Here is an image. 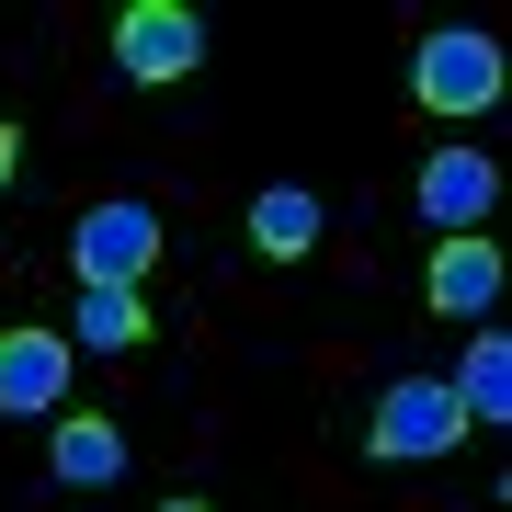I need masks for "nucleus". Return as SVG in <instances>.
Wrapping results in <instances>:
<instances>
[{
	"mask_svg": "<svg viewBox=\"0 0 512 512\" xmlns=\"http://www.w3.org/2000/svg\"><path fill=\"white\" fill-rule=\"evenodd\" d=\"M456 433H467L456 387H444V376H399V387L376 399V421H365V456L421 467V456H456Z\"/></svg>",
	"mask_w": 512,
	"mask_h": 512,
	"instance_id": "nucleus-1",
	"label": "nucleus"
},
{
	"mask_svg": "<svg viewBox=\"0 0 512 512\" xmlns=\"http://www.w3.org/2000/svg\"><path fill=\"white\" fill-rule=\"evenodd\" d=\"M114 69L148 80V92H160V80H194L205 69V23L183 0H126V12H114Z\"/></svg>",
	"mask_w": 512,
	"mask_h": 512,
	"instance_id": "nucleus-2",
	"label": "nucleus"
},
{
	"mask_svg": "<svg viewBox=\"0 0 512 512\" xmlns=\"http://www.w3.org/2000/svg\"><path fill=\"white\" fill-rule=\"evenodd\" d=\"M410 92L433 103V114H490L501 103V46L490 35H421V57H410Z\"/></svg>",
	"mask_w": 512,
	"mask_h": 512,
	"instance_id": "nucleus-3",
	"label": "nucleus"
},
{
	"mask_svg": "<svg viewBox=\"0 0 512 512\" xmlns=\"http://www.w3.org/2000/svg\"><path fill=\"white\" fill-rule=\"evenodd\" d=\"M69 262H80V285H137L148 262H160V217H148V205H92V217L69 228Z\"/></svg>",
	"mask_w": 512,
	"mask_h": 512,
	"instance_id": "nucleus-4",
	"label": "nucleus"
},
{
	"mask_svg": "<svg viewBox=\"0 0 512 512\" xmlns=\"http://www.w3.org/2000/svg\"><path fill=\"white\" fill-rule=\"evenodd\" d=\"M69 399V330H0V410L35 421Z\"/></svg>",
	"mask_w": 512,
	"mask_h": 512,
	"instance_id": "nucleus-5",
	"label": "nucleus"
},
{
	"mask_svg": "<svg viewBox=\"0 0 512 512\" xmlns=\"http://www.w3.org/2000/svg\"><path fill=\"white\" fill-rule=\"evenodd\" d=\"M490 194H501V171L478 160V148H433V160H421V228L467 239L478 217H490Z\"/></svg>",
	"mask_w": 512,
	"mask_h": 512,
	"instance_id": "nucleus-6",
	"label": "nucleus"
},
{
	"mask_svg": "<svg viewBox=\"0 0 512 512\" xmlns=\"http://www.w3.org/2000/svg\"><path fill=\"white\" fill-rule=\"evenodd\" d=\"M46 467H57V490H114V478H126V433H114L103 410H69L46 433Z\"/></svg>",
	"mask_w": 512,
	"mask_h": 512,
	"instance_id": "nucleus-7",
	"label": "nucleus"
},
{
	"mask_svg": "<svg viewBox=\"0 0 512 512\" xmlns=\"http://www.w3.org/2000/svg\"><path fill=\"white\" fill-rule=\"evenodd\" d=\"M421 296H433V308L444 319H478V308H490V296H501V251H490V239H444V251H433V274H421Z\"/></svg>",
	"mask_w": 512,
	"mask_h": 512,
	"instance_id": "nucleus-8",
	"label": "nucleus"
},
{
	"mask_svg": "<svg viewBox=\"0 0 512 512\" xmlns=\"http://www.w3.org/2000/svg\"><path fill=\"white\" fill-rule=\"evenodd\" d=\"M251 251H262V262H308V251H319V194H308V183L251 194Z\"/></svg>",
	"mask_w": 512,
	"mask_h": 512,
	"instance_id": "nucleus-9",
	"label": "nucleus"
},
{
	"mask_svg": "<svg viewBox=\"0 0 512 512\" xmlns=\"http://www.w3.org/2000/svg\"><path fill=\"white\" fill-rule=\"evenodd\" d=\"M137 353L148 342V296L137 285H80V319H69V353Z\"/></svg>",
	"mask_w": 512,
	"mask_h": 512,
	"instance_id": "nucleus-10",
	"label": "nucleus"
},
{
	"mask_svg": "<svg viewBox=\"0 0 512 512\" xmlns=\"http://www.w3.org/2000/svg\"><path fill=\"white\" fill-rule=\"evenodd\" d=\"M456 410H467V421H512V342H501V330H478V342H467Z\"/></svg>",
	"mask_w": 512,
	"mask_h": 512,
	"instance_id": "nucleus-11",
	"label": "nucleus"
},
{
	"mask_svg": "<svg viewBox=\"0 0 512 512\" xmlns=\"http://www.w3.org/2000/svg\"><path fill=\"white\" fill-rule=\"evenodd\" d=\"M12 171H23V137H12V126H0V194H12Z\"/></svg>",
	"mask_w": 512,
	"mask_h": 512,
	"instance_id": "nucleus-12",
	"label": "nucleus"
},
{
	"mask_svg": "<svg viewBox=\"0 0 512 512\" xmlns=\"http://www.w3.org/2000/svg\"><path fill=\"white\" fill-rule=\"evenodd\" d=\"M160 512H217V501H160Z\"/></svg>",
	"mask_w": 512,
	"mask_h": 512,
	"instance_id": "nucleus-13",
	"label": "nucleus"
}]
</instances>
